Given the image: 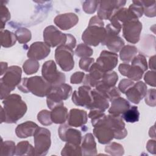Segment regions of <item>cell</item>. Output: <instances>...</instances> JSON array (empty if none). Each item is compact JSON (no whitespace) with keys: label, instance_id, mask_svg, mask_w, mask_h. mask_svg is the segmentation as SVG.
Instances as JSON below:
<instances>
[{"label":"cell","instance_id":"obj_4","mask_svg":"<svg viewBox=\"0 0 156 156\" xmlns=\"http://www.w3.org/2000/svg\"><path fill=\"white\" fill-rule=\"evenodd\" d=\"M21 68L18 66L13 65L7 68L0 81L1 100L10 95V93L19 85L21 80Z\"/></svg>","mask_w":156,"mask_h":156},{"label":"cell","instance_id":"obj_13","mask_svg":"<svg viewBox=\"0 0 156 156\" xmlns=\"http://www.w3.org/2000/svg\"><path fill=\"white\" fill-rule=\"evenodd\" d=\"M43 39L49 47L64 44L66 40V34L62 33L54 26H47L43 31Z\"/></svg>","mask_w":156,"mask_h":156},{"label":"cell","instance_id":"obj_44","mask_svg":"<svg viewBox=\"0 0 156 156\" xmlns=\"http://www.w3.org/2000/svg\"><path fill=\"white\" fill-rule=\"evenodd\" d=\"M131 65H135L141 68L144 72L147 69V63L146 57L142 54L136 55L131 61Z\"/></svg>","mask_w":156,"mask_h":156},{"label":"cell","instance_id":"obj_9","mask_svg":"<svg viewBox=\"0 0 156 156\" xmlns=\"http://www.w3.org/2000/svg\"><path fill=\"white\" fill-rule=\"evenodd\" d=\"M36 155H46L51 147V132L46 128L38 127L34 135Z\"/></svg>","mask_w":156,"mask_h":156},{"label":"cell","instance_id":"obj_30","mask_svg":"<svg viewBox=\"0 0 156 156\" xmlns=\"http://www.w3.org/2000/svg\"><path fill=\"white\" fill-rule=\"evenodd\" d=\"M138 49L135 46L126 45L120 50L119 57L122 61L128 63L136 55Z\"/></svg>","mask_w":156,"mask_h":156},{"label":"cell","instance_id":"obj_28","mask_svg":"<svg viewBox=\"0 0 156 156\" xmlns=\"http://www.w3.org/2000/svg\"><path fill=\"white\" fill-rule=\"evenodd\" d=\"M68 113L64 105H58L51 110V118L55 124H63L68 119Z\"/></svg>","mask_w":156,"mask_h":156},{"label":"cell","instance_id":"obj_55","mask_svg":"<svg viewBox=\"0 0 156 156\" xmlns=\"http://www.w3.org/2000/svg\"><path fill=\"white\" fill-rule=\"evenodd\" d=\"M1 75L2 76L5 73V71H7V63L6 62H1Z\"/></svg>","mask_w":156,"mask_h":156},{"label":"cell","instance_id":"obj_47","mask_svg":"<svg viewBox=\"0 0 156 156\" xmlns=\"http://www.w3.org/2000/svg\"><path fill=\"white\" fill-rule=\"evenodd\" d=\"M94 63V60L93 58L85 57L81 58L79 62V68L83 70L84 71L88 72L91 65Z\"/></svg>","mask_w":156,"mask_h":156},{"label":"cell","instance_id":"obj_6","mask_svg":"<svg viewBox=\"0 0 156 156\" xmlns=\"http://www.w3.org/2000/svg\"><path fill=\"white\" fill-rule=\"evenodd\" d=\"M55 59L57 63L64 71H69L74 66L73 50L65 44L57 47L55 51Z\"/></svg>","mask_w":156,"mask_h":156},{"label":"cell","instance_id":"obj_26","mask_svg":"<svg viewBox=\"0 0 156 156\" xmlns=\"http://www.w3.org/2000/svg\"><path fill=\"white\" fill-rule=\"evenodd\" d=\"M38 126L30 121H26L17 126L15 129V133L18 138H25L34 135Z\"/></svg>","mask_w":156,"mask_h":156},{"label":"cell","instance_id":"obj_29","mask_svg":"<svg viewBox=\"0 0 156 156\" xmlns=\"http://www.w3.org/2000/svg\"><path fill=\"white\" fill-rule=\"evenodd\" d=\"M96 89L99 91L104 96H105L108 101H112L113 99L120 96V91L115 87H108L101 82V81L95 87Z\"/></svg>","mask_w":156,"mask_h":156},{"label":"cell","instance_id":"obj_18","mask_svg":"<svg viewBox=\"0 0 156 156\" xmlns=\"http://www.w3.org/2000/svg\"><path fill=\"white\" fill-rule=\"evenodd\" d=\"M50 51V47L46 43L42 41H36L30 46L27 56L29 58L40 60L48 57Z\"/></svg>","mask_w":156,"mask_h":156},{"label":"cell","instance_id":"obj_1","mask_svg":"<svg viewBox=\"0 0 156 156\" xmlns=\"http://www.w3.org/2000/svg\"><path fill=\"white\" fill-rule=\"evenodd\" d=\"M5 122L16 123L26 113L27 107L21 96L11 94L2 101Z\"/></svg>","mask_w":156,"mask_h":156},{"label":"cell","instance_id":"obj_37","mask_svg":"<svg viewBox=\"0 0 156 156\" xmlns=\"http://www.w3.org/2000/svg\"><path fill=\"white\" fill-rule=\"evenodd\" d=\"M15 35L17 40L21 44H25L29 42L32 38L30 31L24 27L18 29L15 32Z\"/></svg>","mask_w":156,"mask_h":156},{"label":"cell","instance_id":"obj_3","mask_svg":"<svg viewBox=\"0 0 156 156\" xmlns=\"http://www.w3.org/2000/svg\"><path fill=\"white\" fill-rule=\"evenodd\" d=\"M91 124L96 127L101 124H105L110 127L115 133L114 138L121 140L127 135V131L125 128V124L121 116L108 115L103 113L98 118L91 119Z\"/></svg>","mask_w":156,"mask_h":156},{"label":"cell","instance_id":"obj_35","mask_svg":"<svg viewBox=\"0 0 156 156\" xmlns=\"http://www.w3.org/2000/svg\"><path fill=\"white\" fill-rule=\"evenodd\" d=\"M40 64L38 62V60L32 58L26 60L23 65V70L27 75H30L37 73Z\"/></svg>","mask_w":156,"mask_h":156},{"label":"cell","instance_id":"obj_45","mask_svg":"<svg viewBox=\"0 0 156 156\" xmlns=\"http://www.w3.org/2000/svg\"><path fill=\"white\" fill-rule=\"evenodd\" d=\"M99 1H85L82 5V9L86 13H94L98 8Z\"/></svg>","mask_w":156,"mask_h":156},{"label":"cell","instance_id":"obj_53","mask_svg":"<svg viewBox=\"0 0 156 156\" xmlns=\"http://www.w3.org/2000/svg\"><path fill=\"white\" fill-rule=\"evenodd\" d=\"M146 149L152 154H155V140H149L146 144Z\"/></svg>","mask_w":156,"mask_h":156},{"label":"cell","instance_id":"obj_34","mask_svg":"<svg viewBox=\"0 0 156 156\" xmlns=\"http://www.w3.org/2000/svg\"><path fill=\"white\" fill-rule=\"evenodd\" d=\"M61 155L65 156L82 155L81 147L79 145H76L71 143H66L62 150Z\"/></svg>","mask_w":156,"mask_h":156},{"label":"cell","instance_id":"obj_19","mask_svg":"<svg viewBox=\"0 0 156 156\" xmlns=\"http://www.w3.org/2000/svg\"><path fill=\"white\" fill-rule=\"evenodd\" d=\"M79 21V17L74 13H66L57 15L54 22L60 29L66 30L75 26Z\"/></svg>","mask_w":156,"mask_h":156},{"label":"cell","instance_id":"obj_7","mask_svg":"<svg viewBox=\"0 0 156 156\" xmlns=\"http://www.w3.org/2000/svg\"><path fill=\"white\" fill-rule=\"evenodd\" d=\"M42 77L52 87L65 82V74L57 70L56 64L53 60H48L44 63L41 69Z\"/></svg>","mask_w":156,"mask_h":156},{"label":"cell","instance_id":"obj_20","mask_svg":"<svg viewBox=\"0 0 156 156\" xmlns=\"http://www.w3.org/2000/svg\"><path fill=\"white\" fill-rule=\"evenodd\" d=\"M89 73L85 74L83 80L85 85L90 87H96L101 81L104 73L96 63H94L89 70Z\"/></svg>","mask_w":156,"mask_h":156},{"label":"cell","instance_id":"obj_52","mask_svg":"<svg viewBox=\"0 0 156 156\" xmlns=\"http://www.w3.org/2000/svg\"><path fill=\"white\" fill-rule=\"evenodd\" d=\"M64 44L69 46L71 49L74 48L76 44V40L75 37L70 34H66V40Z\"/></svg>","mask_w":156,"mask_h":156},{"label":"cell","instance_id":"obj_46","mask_svg":"<svg viewBox=\"0 0 156 156\" xmlns=\"http://www.w3.org/2000/svg\"><path fill=\"white\" fill-rule=\"evenodd\" d=\"M1 15V30H2L5 23L10 19V13L7 7L3 4L1 5L0 7Z\"/></svg>","mask_w":156,"mask_h":156},{"label":"cell","instance_id":"obj_25","mask_svg":"<svg viewBox=\"0 0 156 156\" xmlns=\"http://www.w3.org/2000/svg\"><path fill=\"white\" fill-rule=\"evenodd\" d=\"M81 151L83 155H97L96 143L92 133H88L84 135L82 140Z\"/></svg>","mask_w":156,"mask_h":156},{"label":"cell","instance_id":"obj_14","mask_svg":"<svg viewBox=\"0 0 156 156\" xmlns=\"http://www.w3.org/2000/svg\"><path fill=\"white\" fill-rule=\"evenodd\" d=\"M60 138L65 142L80 145L82 137L81 132L72 127L68 124H62L58 129Z\"/></svg>","mask_w":156,"mask_h":156},{"label":"cell","instance_id":"obj_16","mask_svg":"<svg viewBox=\"0 0 156 156\" xmlns=\"http://www.w3.org/2000/svg\"><path fill=\"white\" fill-rule=\"evenodd\" d=\"M118 62L117 54L105 50L101 52L96 60V63L104 73L112 71L116 66Z\"/></svg>","mask_w":156,"mask_h":156},{"label":"cell","instance_id":"obj_22","mask_svg":"<svg viewBox=\"0 0 156 156\" xmlns=\"http://www.w3.org/2000/svg\"><path fill=\"white\" fill-rule=\"evenodd\" d=\"M87 120L88 115L86 111L81 109L72 108L69 112L67 121L69 126L78 127L85 125Z\"/></svg>","mask_w":156,"mask_h":156},{"label":"cell","instance_id":"obj_12","mask_svg":"<svg viewBox=\"0 0 156 156\" xmlns=\"http://www.w3.org/2000/svg\"><path fill=\"white\" fill-rule=\"evenodd\" d=\"M142 27V23L138 19L129 20L122 26V35L128 42L135 44L140 40Z\"/></svg>","mask_w":156,"mask_h":156},{"label":"cell","instance_id":"obj_2","mask_svg":"<svg viewBox=\"0 0 156 156\" xmlns=\"http://www.w3.org/2000/svg\"><path fill=\"white\" fill-rule=\"evenodd\" d=\"M52 86L41 76L24 77L18 85L20 91L24 93L29 92L38 97L47 96L51 92Z\"/></svg>","mask_w":156,"mask_h":156},{"label":"cell","instance_id":"obj_27","mask_svg":"<svg viewBox=\"0 0 156 156\" xmlns=\"http://www.w3.org/2000/svg\"><path fill=\"white\" fill-rule=\"evenodd\" d=\"M111 102L112 104L108 109V113L112 115L120 116L131 106L128 101L120 96L113 99Z\"/></svg>","mask_w":156,"mask_h":156},{"label":"cell","instance_id":"obj_49","mask_svg":"<svg viewBox=\"0 0 156 156\" xmlns=\"http://www.w3.org/2000/svg\"><path fill=\"white\" fill-rule=\"evenodd\" d=\"M134 82L129 79H123L119 82L118 88L122 93H125L129 88L134 85Z\"/></svg>","mask_w":156,"mask_h":156},{"label":"cell","instance_id":"obj_54","mask_svg":"<svg viewBox=\"0 0 156 156\" xmlns=\"http://www.w3.org/2000/svg\"><path fill=\"white\" fill-rule=\"evenodd\" d=\"M149 66L151 68V71H155V55H154L150 58L149 62Z\"/></svg>","mask_w":156,"mask_h":156},{"label":"cell","instance_id":"obj_51","mask_svg":"<svg viewBox=\"0 0 156 156\" xmlns=\"http://www.w3.org/2000/svg\"><path fill=\"white\" fill-rule=\"evenodd\" d=\"M85 73L81 71H77L73 74L70 77V82L73 84H79L83 82L85 77Z\"/></svg>","mask_w":156,"mask_h":156},{"label":"cell","instance_id":"obj_36","mask_svg":"<svg viewBox=\"0 0 156 156\" xmlns=\"http://www.w3.org/2000/svg\"><path fill=\"white\" fill-rule=\"evenodd\" d=\"M16 146L12 141H5L2 140L1 144V155H13L15 154Z\"/></svg>","mask_w":156,"mask_h":156},{"label":"cell","instance_id":"obj_40","mask_svg":"<svg viewBox=\"0 0 156 156\" xmlns=\"http://www.w3.org/2000/svg\"><path fill=\"white\" fill-rule=\"evenodd\" d=\"M118 80V76L115 71H112L105 73L101 80V82L108 87H115Z\"/></svg>","mask_w":156,"mask_h":156},{"label":"cell","instance_id":"obj_42","mask_svg":"<svg viewBox=\"0 0 156 156\" xmlns=\"http://www.w3.org/2000/svg\"><path fill=\"white\" fill-rule=\"evenodd\" d=\"M37 119L43 126H49L52 124L51 112L47 110H41L37 115Z\"/></svg>","mask_w":156,"mask_h":156},{"label":"cell","instance_id":"obj_15","mask_svg":"<svg viewBox=\"0 0 156 156\" xmlns=\"http://www.w3.org/2000/svg\"><path fill=\"white\" fill-rule=\"evenodd\" d=\"M92 89L87 85H82L75 90L72 95V101L77 106L85 107L88 108L93 101Z\"/></svg>","mask_w":156,"mask_h":156},{"label":"cell","instance_id":"obj_39","mask_svg":"<svg viewBox=\"0 0 156 156\" xmlns=\"http://www.w3.org/2000/svg\"><path fill=\"white\" fill-rule=\"evenodd\" d=\"M75 53L77 56L81 58L89 57L93 55V50L88 45L85 43H80L77 45Z\"/></svg>","mask_w":156,"mask_h":156},{"label":"cell","instance_id":"obj_11","mask_svg":"<svg viewBox=\"0 0 156 156\" xmlns=\"http://www.w3.org/2000/svg\"><path fill=\"white\" fill-rule=\"evenodd\" d=\"M126 3L124 0L99 1L98 8V16L102 20H110L112 15Z\"/></svg>","mask_w":156,"mask_h":156},{"label":"cell","instance_id":"obj_50","mask_svg":"<svg viewBox=\"0 0 156 156\" xmlns=\"http://www.w3.org/2000/svg\"><path fill=\"white\" fill-rule=\"evenodd\" d=\"M144 80L145 82L152 86L155 87V71H148L144 74Z\"/></svg>","mask_w":156,"mask_h":156},{"label":"cell","instance_id":"obj_38","mask_svg":"<svg viewBox=\"0 0 156 156\" xmlns=\"http://www.w3.org/2000/svg\"><path fill=\"white\" fill-rule=\"evenodd\" d=\"M105 151L111 155H122L124 153V149L121 144L118 143L113 142L107 145L105 147Z\"/></svg>","mask_w":156,"mask_h":156},{"label":"cell","instance_id":"obj_23","mask_svg":"<svg viewBox=\"0 0 156 156\" xmlns=\"http://www.w3.org/2000/svg\"><path fill=\"white\" fill-rule=\"evenodd\" d=\"M93 134L98 139L99 143L102 144L110 143L114 138L115 136L114 131L105 124L94 127Z\"/></svg>","mask_w":156,"mask_h":156},{"label":"cell","instance_id":"obj_10","mask_svg":"<svg viewBox=\"0 0 156 156\" xmlns=\"http://www.w3.org/2000/svg\"><path fill=\"white\" fill-rule=\"evenodd\" d=\"M106 36L101 43L102 45H105L107 48L113 52L119 51L124 46V40L118 36L121 30L115 27L110 23L105 27Z\"/></svg>","mask_w":156,"mask_h":156},{"label":"cell","instance_id":"obj_32","mask_svg":"<svg viewBox=\"0 0 156 156\" xmlns=\"http://www.w3.org/2000/svg\"><path fill=\"white\" fill-rule=\"evenodd\" d=\"M16 35L13 32L8 30H1V43L2 47H12L16 43Z\"/></svg>","mask_w":156,"mask_h":156},{"label":"cell","instance_id":"obj_41","mask_svg":"<svg viewBox=\"0 0 156 156\" xmlns=\"http://www.w3.org/2000/svg\"><path fill=\"white\" fill-rule=\"evenodd\" d=\"M144 8V13L147 17L155 16V1H140Z\"/></svg>","mask_w":156,"mask_h":156},{"label":"cell","instance_id":"obj_24","mask_svg":"<svg viewBox=\"0 0 156 156\" xmlns=\"http://www.w3.org/2000/svg\"><path fill=\"white\" fill-rule=\"evenodd\" d=\"M93 101L87 109L98 110L104 112L109 107L108 100L96 88L91 91Z\"/></svg>","mask_w":156,"mask_h":156},{"label":"cell","instance_id":"obj_57","mask_svg":"<svg viewBox=\"0 0 156 156\" xmlns=\"http://www.w3.org/2000/svg\"><path fill=\"white\" fill-rule=\"evenodd\" d=\"M1 122H5V114L3 107L1 106Z\"/></svg>","mask_w":156,"mask_h":156},{"label":"cell","instance_id":"obj_43","mask_svg":"<svg viewBox=\"0 0 156 156\" xmlns=\"http://www.w3.org/2000/svg\"><path fill=\"white\" fill-rule=\"evenodd\" d=\"M138 19L144 13V8L140 1H133L132 4L128 8Z\"/></svg>","mask_w":156,"mask_h":156},{"label":"cell","instance_id":"obj_5","mask_svg":"<svg viewBox=\"0 0 156 156\" xmlns=\"http://www.w3.org/2000/svg\"><path fill=\"white\" fill-rule=\"evenodd\" d=\"M72 93V87L65 83L52 87L51 92L46 96V103L49 109L64 105L63 101L67 99Z\"/></svg>","mask_w":156,"mask_h":156},{"label":"cell","instance_id":"obj_31","mask_svg":"<svg viewBox=\"0 0 156 156\" xmlns=\"http://www.w3.org/2000/svg\"><path fill=\"white\" fill-rule=\"evenodd\" d=\"M15 155H35V148L27 141H22L18 143L16 146Z\"/></svg>","mask_w":156,"mask_h":156},{"label":"cell","instance_id":"obj_21","mask_svg":"<svg viewBox=\"0 0 156 156\" xmlns=\"http://www.w3.org/2000/svg\"><path fill=\"white\" fill-rule=\"evenodd\" d=\"M118 70L122 76L128 77L133 81L140 80L144 73V71L140 67L126 63L120 64L118 66Z\"/></svg>","mask_w":156,"mask_h":156},{"label":"cell","instance_id":"obj_33","mask_svg":"<svg viewBox=\"0 0 156 156\" xmlns=\"http://www.w3.org/2000/svg\"><path fill=\"white\" fill-rule=\"evenodd\" d=\"M122 119L126 122L133 123L139 121L140 113L136 106H130V108L122 114Z\"/></svg>","mask_w":156,"mask_h":156},{"label":"cell","instance_id":"obj_8","mask_svg":"<svg viewBox=\"0 0 156 156\" xmlns=\"http://www.w3.org/2000/svg\"><path fill=\"white\" fill-rule=\"evenodd\" d=\"M106 36L104 26L95 24H88L82 35V40L87 45L97 46L102 43Z\"/></svg>","mask_w":156,"mask_h":156},{"label":"cell","instance_id":"obj_48","mask_svg":"<svg viewBox=\"0 0 156 156\" xmlns=\"http://www.w3.org/2000/svg\"><path fill=\"white\" fill-rule=\"evenodd\" d=\"M155 97V89L153 88L148 90L146 96H144L146 104L149 106L155 107L156 105Z\"/></svg>","mask_w":156,"mask_h":156},{"label":"cell","instance_id":"obj_56","mask_svg":"<svg viewBox=\"0 0 156 156\" xmlns=\"http://www.w3.org/2000/svg\"><path fill=\"white\" fill-rule=\"evenodd\" d=\"M155 126H152L150 129H149V135L150 136V137L155 138Z\"/></svg>","mask_w":156,"mask_h":156},{"label":"cell","instance_id":"obj_17","mask_svg":"<svg viewBox=\"0 0 156 156\" xmlns=\"http://www.w3.org/2000/svg\"><path fill=\"white\" fill-rule=\"evenodd\" d=\"M147 91L145 83L139 81L129 88L125 93L127 98L131 102L138 104L144 98Z\"/></svg>","mask_w":156,"mask_h":156}]
</instances>
